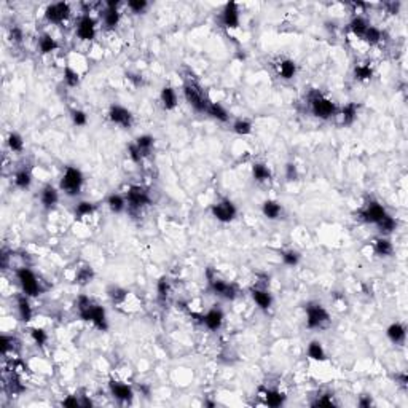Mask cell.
Wrapping results in <instances>:
<instances>
[{
  "label": "cell",
  "instance_id": "33",
  "mask_svg": "<svg viewBox=\"0 0 408 408\" xmlns=\"http://www.w3.org/2000/svg\"><path fill=\"white\" fill-rule=\"evenodd\" d=\"M31 183H32V174L27 169H21L16 172V176H15L16 187L21 188V190H26V188L31 187Z\"/></svg>",
  "mask_w": 408,
  "mask_h": 408
},
{
  "label": "cell",
  "instance_id": "38",
  "mask_svg": "<svg viewBox=\"0 0 408 408\" xmlns=\"http://www.w3.org/2000/svg\"><path fill=\"white\" fill-rule=\"evenodd\" d=\"M233 131L239 136H247L252 133V123L249 120H236L233 123Z\"/></svg>",
  "mask_w": 408,
  "mask_h": 408
},
{
  "label": "cell",
  "instance_id": "34",
  "mask_svg": "<svg viewBox=\"0 0 408 408\" xmlns=\"http://www.w3.org/2000/svg\"><path fill=\"white\" fill-rule=\"evenodd\" d=\"M308 355L313 360H325L327 354L324 351V346L320 341H311L308 346Z\"/></svg>",
  "mask_w": 408,
  "mask_h": 408
},
{
  "label": "cell",
  "instance_id": "59",
  "mask_svg": "<svg viewBox=\"0 0 408 408\" xmlns=\"http://www.w3.org/2000/svg\"><path fill=\"white\" fill-rule=\"evenodd\" d=\"M126 77H128L129 80H133V82H134L136 85H141V83H142V78H141L139 75H131V73H129V75H126Z\"/></svg>",
  "mask_w": 408,
  "mask_h": 408
},
{
  "label": "cell",
  "instance_id": "28",
  "mask_svg": "<svg viewBox=\"0 0 408 408\" xmlns=\"http://www.w3.org/2000/svg\"><path fill=\"white\" fill-rule=\"evenodd\" d=\"M394 252V247L392 243H390L389 239L386 238H380L375 241V254L380 255V257H390Z\"/></svg>",
  "mask_w": 408,
  "mask_h": 408
},
{
  "label": "cell",
  "instance_id": "40",
  "mask_svg": "<svg viewBox=\"0 0 408 408\" xmlns=\"http://www.w3.org/2000/svg\"><path fill=\"white\" fill-rule=\"evenodd\" d=\"M94 278V271H93V268L91 266H85V268H80L78 269V273H77V283L80 285H85V284H88L91 283V279Z\"/></svg>",
  "mask_w": 408,
  "mask_h": 408
},
{
  "label": "cell",
  "instance_id": "1",
  "mask_svg": "<svg viewBox=\"0 0 408 408\" xmlns=\"http://www.w3.org/2000/svg\"><path fill=\"white\" fill-rule=\"evenodd\" d=\"M75 304H77V309H78V316L83 320H89V322H93L96 329H99L101 332H106L108 329L106 309L102 308L101 304L93 303L86 295L78 297Z\"/></svg>",
  "mask_w": 408,
  "mask_h": 408
},
{
  "label": "cell",
  "instance_id": "54",
  "mask_svg": "<svg viewBox=\"0 0 408 408\" xmlns=\"http://www.w3.org/2000/svg\"><path fill=\"white\" fill-rule=\"evenodd\" d=\"M24 389H26V388L19 383L18 378H13V380L10 381V390H11L13 394H19V392H22Z\"/></svg>",
  "mask_w": 408,
  "mask_h": 408
},
{
  "label": "cell",
  "instance_id": "45",
  "mask_svg": "<svg viewBox=\"0 0 408 408\" xmlns=\"http://www.w3.org/2000/svg\"><path fill=\"white\" fill-rule=\"evenodd\" d=\"M64 82L71 86V88H73V86H78L80 83V75L78 73L73 71V69L71 67H66L64 69Z\"/></svg>",
  "mask_w": 408,
  "mask_h": 408
},
{
  "label": "cell",
  "instance_id": "20",
  "mask_svg": "<svg viewBox=\"0 0 408 408\" xmlns=\"http://www.w3.org/2000/svg\"><path fill=\"white\" fill-rule=\"evenodd\" d=\"M262 212L266 218H269V220H278V218L281 217V214H283V206H281L278 201L268 199L263 203Z\"/></svg>",
  "mask_w": 408,
  "mask_h": 408
},
{
  "label": "cell",
  "instance_id": "47",
  "mask_svg": "<svg viewBox=\"0 0 408 408\" xmlns=\"http://www.w3.org/2000/svg\"><path fill=\"white\" fill-rule=\"evenodd\" d=\"M147 7H148L147 0H129V2H128V8L133 11V13H136V15L143 13Z\"/></svg>",
  "mask_w": 408,
  "mask_h": 408
},
{
  "label": "cell",
  "instance_id": "24",
  "mask_svg": "<svg viewBox=\"0 0 408 408\" xmlns=\"http://www.w3.org/2000/svg\"><path fill=\"white\" fill-rule=\"evenodd\" d=\"M208 113L214 120H217V122H222V123H227L228 118H230L227 108L223 107L222 104H218V102H211L209 107H208Z\"/></svg>",
  "mask_w": 408,
  "mask_h": 408
},
{
  "label": "cell",
  "instance_id": "50",
  "mask_svg": "<svg viewBox=\"0 0 408 408\" xmlns=\"http://www.w3.org/2000/svg\"><path fill=\"white\" fill-rule=\"evenodd\" d=\"M285 177L289 182H295L298 179V169L294 163H289L285 166Z\"/></svg>",
  "mask_w": 408,
  "mask_h": 408
},
{
  "label": "cell",
  "instance_id": "27",
  "mask_svg": "<svg viewBox=\"0 0 408 408\" xmlns=\"http://www.w3.org/2000/svg\"><path fill=\"white\" fill-rule=\"evenodd\" d=\"M107 206L112 212H115V214H120V212H123L126 208V198H123L122 195H118V193H113L107 198Z\"/></svg>",
  "mask_w": 408,
  "mask_h": 408
},
{
  "label": "cell",
  "instance_id": "31",
  "mask_svg": "<svg viewBox=\"0 0 408 408\" xmlns=\"http://www.w3.org/2000/svg\"><path fill=\"white\" fill-rule=\"evenodd\" d=\"M357 108L359 107L355 106L354 102H351V104H348V106L343 107V110H341V123L344 126L354 123V120L357 118Z\"/></svg>",
  "mask_w": 408,
  "mask_h": 408
},
{
  "label": "cell",
  "instance_id": "42",
  "mask_svg": "<svg viewBox=\"0 0 408 408\" xmlns=\"http://www.w3.org/2000/svg\"><path fill=\"white\" fill-rule=\"evenodd\" d=\"M107 294L112 298V302H115V303H122V302L126 300V297H128V292H126L124 289H122V287H110V289L107 290Z\"/></svg>",
  "mask_w": 408,
  "mask_h": 408
},
{
  "label": "cell",
  "instance_id": "32",
  "mask_svg": "<svg viewBox=\"0 0 408 408\" xmlns=\"http://www.w3.org/2000/svg\"><path fill=\"white\" fill-rule=\"evenodd\" d=\"M265 402L269 407H281L285 402V395L276 389H266L265 390Z\"/></svg>",
  "mask_w": 408,
  "mask_h": 408
},
{
  "label": "cell",
  "instance_id": "5",
  "mask_svg": "<svg viewBox=\"0 0 408 408\" xmlns=\"http://www.w3.org/2000/svg\"><path fill=\"white\" fill-rule=\"evenodd\" d=\"M83 174L78 168H73V166H69V168L64 171V176L61 179V190H64L69 196H75V195L80 193L83 185Z\"/></svg>",
  "mask_w": 408,
  "mask_h": 408
},
{
  "label": "cell",
  "instance_id": "37",
  "mask_svg": "<svg viewBox=\"0 0 408 408\" xmlns=\"http://www.w3.org/2000/svg\"><path fill=\"white\" fill-rule=\"evenodd\" d=\"M104 22L107 29H115L120 22V13L117 8H106L104 13Z\"/></svg>",
  "mask_w": 408,
  "mask_h": 408
},
{
  "label": "cell",
  "instance_id": "60",
  "mask_svg": "<svg viewBox=\"0 0 408 408\" xmlns=\"http://www.w3.org/2000/svg\"><path fill=\"white\" fill-rule=\"evenodd\" d=\"M206 405H208V407H215V404H214V402H211V400H208V402H206Z\"/></svg>",
  "mask_w": 408,
  "mask_h": 408
},
{
  "label": "cell",
  "instance_id": "29",
  "mask_svg": "<svg viewBox=\"0 0 408 408\" xmlns=\"http://www.w3.org/2000/svg\"><path fill=\"white\" fill-rule=\"evenodd\" d=\"M136 145H137V148H139L141 150V153H142V157H145V155H148L152 152V148H153V145H155V139L152 136H148V134H143V136H139L136 139Z\"/></svg>",
  "mask_w": 408,
  "mask_h": 408
},
{
  "label": "cell",
  "instance_id": "13",
  "mask_svg": "<svg viewBox=\"0 0 408 408\" xmlns=\"http://www.w3.org/2000/svg\"><path fill=\"white\" fill-rule=\"evenodd\" d=\"M77 35L80 40H85V42H89V40L96 37V21L89 15H85L80 18L77 24Z\"/></svg>",
  "mask_w": 408,
  "mask_h": 408
},
{
  "label": "cell",
  "instance_id": "36",
  "mask_svg": "<svg viewBox=\"0 0 408 408\" xmlns=\"http://www.w3.org/2000/svg\"><path fill=\"white\" fill-rule=\"evenodd\" d=\"M354 77L359 82H367L373 77V69L369 64H359L354 69Z\"/></svg>",
  "mask_w": 408,
  "mask_h": 408
},
{
  "label": "cell",
  "instance_id": "8",
  "mask_svg": "<svg viewBox=\"0 0 408 408\" xmlns=\"http://www.w3.org/2000/svg\"><path fill=\"white\" fill-rule=\"evenodd\" d=\"M212 215H214L218 222H223V223H228L234 220V217H236V206H234L230 199H222L215 203L214 206L211 208Z\"/></svg>",
  "mask_w": 408,
  "mask_h": 408
},
{
  "label": "cell",
  "instance_id": "17",
  "mask_svg": "<svg viewBox=\"0 0 408 408\" xmlns=\"http://www.w3.org/2000/svg\"><path fill=\"white\" fill-rule=\"evenodd\" d=\"M252 300L257 303V306L263 309V311H268L269 308H271L273 304V297L269 294L268 290H263V289H252Z\"/></svg>",
  "mask_w": 408,
  "mask_h": 408
},
{
  "label": "cell",
  "instance_id": "23",
  "mask_svg": "<svg viewBox=\"0 0 408 408\" xmlns=\"http://www.w3.org/2000/svg\"><path fill=\"white\" fill-rule=\"evenodd\" d=\"M18 313H19L21 320H24V322H29V320L32 319V308H31V303H29V298L26 294L18 295Z\"/></svg>",
  "mask_w": 408,
  "mask_h": 408
},
{
  "label": "cell",
  "instance_id": "26",
  "mask_svg": "<svg viewBox=\"0 0 408 408\" xmlns=\"http://www.w3.org/2000/svg\"><path fill=\"white\" fill-rule=\"evenodd\" d=\"M297 73V64L292 59H283L279 62V75L284 80L294 78Z\"/></svg>",
  "mask_w": 408,
  "mask_h": 408
},
{
  "label": "cell",
  "instance_id": "25",
  "mask_svg": "<svg viewBox=\"0 0 408 408\" xmlns=\"http://www.w3.org/2000/svg\"><path fill=\"white\" fill-rule=\"evenodd\" d=\"M38 48L43 54H48L59 48V43H57L50 34H43V35L38 38Z\"/></svg>",
  "mask_w": 408,
  "mask_h": 408
},
{
  "label": "cell",
  "instance_id": "58",
  "mask_svg": "<svg viewBox=\"0 0 408 408\" xmlns=\"http://www.w3.org/2000/svg\"><path fill=\"white\" fill-rule=\"evenodd\" d=\"M370 405H373V400L370 399V395L369 397H362L359 400V407H370Z\"/></svg>",
  "mask_w": 408,
  "mask_h": 408
},
{
  "label": "cell",
  "instance_id": "55",
  "mask_svg": "<svg viewBox=\"0 0 408 408\" xmlns=\"http://www.w3.org/2000/svg\"><path fill=\"white\" fill-rule=\"evenodd\" d=\"M62 405L64 407H72V408H77V407H82V402H80L75 395H69L67 399L62 400Z\"/></svg>",
  "mask_w": 408,
  "mask_h": 408
},
{
  "label": "cell",
  "instance_id": "12",
  "mask_svg": "<svg viewBox=\"0 0 408 408\" xmlns=\"http://www.w3.org/2000/svg\"><path fill=\"white\" fill-rule=\"evenodd\" d=\"M386 214H388L386 209H384L380 203H376V201H372V203L367 204L365 208H364V211L360 212V218L364 222H367V223H375V225H376V223L380 222Z\"/></svg>",
  "mask_w": 408,
  "mask_h": 408
},
{
  "label": "cell",
  "instance_id": "49",
  "mask_svg": "<svg viewBox=\"0 0 408 408\" xmlns=\"http://www.w3.org/2000/svg\"><path fill=\"white\" fill-rule=\"evenodd\" d=\"M72 122L77 126H85L88 123V117L83 110H72Z\"/></svg>",
  "mask_w": 408,
  "mask_h": 408
},
{
  "label": "cell",
  "instance_id": "7",
  "mask_svg": "<svg viewBox=\"0 0 408 408\" xmlns=\"http://www.w3.org/2000/svg\"><path fill=\"white\" fill-rule=\"evenodd\" d=\"M126 204L131 211H141L143 206L150 204V196L145 188L139 185L129 187V190L126 192Z\"/></svg>",
  "mask_w": 408,
  "mask_h": 408
},
{
  "label": "cell",
  "instance_id": "18",
  "mask_svg": "<svg viewBox=\"0 0 408 408\" xmlns=\"http://www.w3.org/2000/svg\"><path fill=\"white\" fill-rule=\"evenodd\" d=\"M40 199H42V204L47 209H53L57 204V201H59V193H57L54 187L47 185L42 190V193H40Z\"/></svg>",
  "mask_w": 408,
  "mask_h": 408
},
{
  "label": "cell",
  "instance_id": "22",
  "mask_svg": "<svg viewBox=\"0 0 408 408\" xmlns=\"http://www.w3.org/2000/svg\"><path fill=\"white\" fill-rule=\"evenodd\" d=\"M369 27H370V24L367 22L365 18H362V16H354L353 21L349 22V29H351V32L355 37H360V38H364L367 29Z\"/></svg>",
  "mask_w": 408,
  "mask_h": 408
},
{
  "label": "cell",
  "instance_id": "39",
  "mask_svg": "<svg viewBox=\"0 0 408 408\" xmlns=\"http://www.w3.org/2000/svg\"><path fill=\"white\" fill-rule=\"evenodd\" d=\"M8 147L13 152L21 153L22 150H24V141H22V137L18 133H11L8 136Z\"/></svg>",
  "mask_w": 408,
  "mask_h": 408
},
{
  "label": "cell",
  "instance_id": "30",
  "mask_svg": "<svg viewBox=\"0 0 408 408\" xmlns=\"http://www.w3.org/2000/svg\"><path fill=\"white\" fill-rule=\"evenodd\" d=\"M252 176L257 182H266L271 179V172H269L268 166L263 163H255L252 166Z\"/></svg>",
  "mask_w": 408,
  "mask_h": 408
},
{
  "label": "cell",
  "instance_id": "11",
  "mask_svg": "<svg viewBox=\"0 0 408 408\" xmlns=\"http://www.w3.org/2000/svg\"><path fill=\"white\" fill-rule=\"evenodd\" d=\"M108 118H110L112 123L123 126V128H131L134 122L133 113H131L128 108L117 106V104L110 107V110H108Z\"/></svg>",
  "mask_w": 408,
  "mask_h": 408
},
{
  "label": "cell",
  "instance_id": "6",
  "mask_svg": "<svg viewBox=\"0 0 408 408\" xmlns=\"http://www.w3.org/2000/svg\"><path fill=\"white\" fill-rule=\"evenodd\" d=\"M16 278H18L22 290H24V294L27 297L40 295V292H42V289H40V283H38L37 276L29 268H19L18 271H16Z\"/></svg>",
  "mask_w": 408,
  "mask_h": 408
},
{
  "label": "cell",
  "instance_id": "43",
  "mask_svg": "<svg viewBox=\"0 0 408 408\" xmlns=\"http://www.w3.org/2000/svg\"><path fill=\"white\" fill-rule=\"evenodd\" d=\"M93 212H94V204L89 203V201H82V203H78L75 208V215H78V217L91 215Z\"/></svg>",
  "mask_w": 408,
  "mask_h": 408
},
{
  "label": "cell",
  "instance_id": "41",
  "mask_svg": "<svg viewBox=\"0 0 408 408\" xmlns=\"http://www.w3.org/2000/svg\"><path fill=\"white\" fill-rule=\"evenodd\" d=\"M381 31L380 29H376V27H373L370 26L369 29H367V32H365V35H364V40L369 45H376V43H380L381 42Z\"/></svg>",
  "mask_w": 408,
  "mask_h": 408
},
{
  "label": "cell",
  "instance_id": "48",
  "mask_svg": "<svg viewBox=\"0 0 408 408\" xmlns=\"http://www.w3.org/2000/svg\"><path fill=\"white\" fill-rule=\"evenodd\" d=\"M31 335L34 338V341H35L38 346H43L45 343H47L48 340V335H47V332H45L43 329H32L31 330Z\"/></svg>",
  "mask_w": 408,
  "mask_h": 408
},
{
  "label": "cell",
  "instance_id": "3",
  "mask_svg": "<svg viewBox=\"0 0 408 408\" xmlns=\"http://www.w3.org/2000/svg\"><path fill=\"white\" fill-rule=\"evenodd\" d=\"M183 96H185L187 102L196 112H199V113L208 112V107H209L211 102L208 101V97H206L204 91L201 89V86L198 83L188 82V83L183 85Z\"/></svg>",
  "mask_w": 408,
  "mask_h": 408
},
{
  "label": "cell",
  "instance_id": "21",
  "mask_svg": "<svg viewBox=\"0 0 408 408\" xmlns=\"http://www.w3.org/2000/svg\"><path fill=\"white\" fill-rule=\"evenodd\" d=\"M160 99H161V104H163V107L166 108V110H174L176 106H177V94L171 86H164V88L161 89Z\"/></svg>",
  "mask_w": 408,
  "mask_h": 408
},
{
  "label": "cell",
  "instance_id": "46",
  "mask_svg": "<svg viewBox=\"0 0 408 408\" xmlns=\"http://www.w3.org/2000/svg\"><path fill=\"white\" fill-rule=\"evenodd\" d=\"M281 255H283V262L289 266H295L300 262V254L297 250H285Z\"/></svg>",
  "mask_w": 408,
  "mask_h": 408
},
{
  "label": "cell",
  "instance_id": "10",
  "mask_svg": "<svg viewBox=\"0 0 408 408\" xmlns=\"http://www.w3.org/2000/svg\"><path fill=\"white\" fill-rule=\"evenodd\" d=\"M208 278H209L211 289L215 295L225 298V300H233V298L236 297L238 290H236V285L234 284H228V283H225V281L214 278V276L211 274V271H208Z\"/></svg>",
  "mask_w": 408,
  "mask_h": 408
},
{
  "label": "cell",
  "instance_id": "51",
  "mask_svg": "<svg viewBox=\"0 0 408 408\" xmlns=\"http://www.w3.org/2000/svg\"><path fill=\"white\" fill-rule=\"evenodd\" d=\"M13 338L11 337H7V335H3L2 338H0V351H2V354H7L8 353V349L13 348Z\"/></svg>",
  "mask_w": 408,
  "mask_h": 408
},
{
  "label": "cell",
  "instance_id": "56",
  "mask_svg": "<svg viewBox=\"0 0 408 408\" xmlns=\"http://www.w3.org/2000/svg\"><path fill=\"white\" fill-rule=\"evenodd\" d=\"M10 38L13 40V42H16V43L22 42V31H21L19 27H11V31H10Z\"/></svg>",
  "mask_w": 408,
  "mask_h": 408
},
{
  "label": "cell",
  "instance_id": "52",
  "mask_svg": "<svg viewBox=\"0 0 408 408\" xmlns=\"http://www.w3.org/2000/svg\"><path fill=\"white\" fill-rule=\"evenodd\" d=\"M128 153H129V158L133 160L134 163H141V160H142V153H141L139 148H137L136 143H131V145L128 147Z\"/></svg>",
  "mask_w": 408,
  "mask_h": 408
},
{
  "label": "cell",
  "instance_id": "4",
  "mask_svg": "<svg viewBox=\"0 0 408 408\" xmlns=\"http://www.w3.org/2000/svg\"><path fill=\"white\" fill-rule=\"evenodd\" d=\"M330 322V314L319 303H309L306 306V327L311 330L324 329Z\"/></svg>",
  "mask_w": 408,
  "mask_h": 408
},
{
  "label": "cell",
  "instance_id": "19",
  "mask_svg": "<svg viewBox=\"0 0 408 408\" xmlns=\"http://www.w3.org/2000/svg\"><path fill=\"white\" fill-rule=\"evenodd\" d=\"M388 338L394 344H404L405 343V337H407V330L405 327L399 324V322H394L388 327Z\"/></svg>",
  "mask_w": 408,
  "mask_h": 408
},
{
  "label": "cell",
  "instance_id": "2",
  "mask_svg": "<svg viewBox=\"0 0 408 408\" xmlns=\"http://www.w3.org/2000/svg\"><path fill=\"white\" fill-rule=\"evenodd\" d=\"M309 106H311V112L314 117H318L320 120H329L337 115V106L335 102L330 101L329 97H325L320 93H313L309 96Z\"/></svg>",
  "mask_w": 408,
  "mask_h": 408
},
{
  "label": "cell",
  "instance_id": "14",
  "mask_svg": "<svg viewBox=\"0 0 408 408\" xmlns=\"http://www.w3.org/2000/svg\"><path fill=\"white\" fill-rule=\"evenodd\" d=\"M222 22L225 27L236 29L239 26V10L236 2H228L222 11Z\"/></svg>",
  "mask_w": 408,
  "mask_h": 408
},
{
  "label": "cell",
  "instance_id": "9",
  "mask_svg": "<svg viewBox=\"0 0 408 408\" xmlns=\"http://www.w3.org/2000/svg\"><path fill=\"white\" fill-rule=\"evenodd\" d=\"M69 16H71V5L66 2L51 3L45 10V18H47L48 22H53V24H61Z\"/></svg>",
  "mask_w": 408,
  "mask_h": 408
},
{
  "label": "cell",
  "instance_id": "44",
  "mask_svg": "<svg viewBox=\"0 0 408 408\" xmlns=\"http://www.w3.org/2000/svg\"><path fill=\"white\" fill-rule=\"evenodd\" d=\"M157 292H158V298L160 302H164L166 298L169 297V281L166 278H161L157 284Z\"/></svg>",
  "mask_w": 408,
  "mask_h": 408
},
{
  "label": "cell",
  "instance_id": "16",
  "mask_svg": "<svg viewBox=\"0 0 408 408\" xmlns=\"http://www.w3.org/2000/svg\"><path fill=\"white\" fill-rule=\"evenodd\" d=\"M203 324L208 327L209 330H218L223 324V313L220 308H212L203 316Z\"/></svg>",
  "mask_w": 408,
  "mask_h": 408
},
{
  "label": "cell",
  "instance_id": "15",
  "mask_svg": "<svg viewBox=\"0 0 408 408\" xmlns=\"http://www.w3.org/2000/svg\"><path fill=\"white\" fill-rule=\"evenodd\" d=\"M108 388H110V392H112L113 397L117 400H120V402H131L134 397L133 388L128 386V384H124V383L110 381L108 383Z\"/></svg>",
  "mask_w": 408,
  "mask_h": 408
},
{
  "label": "cell",
  "instance_id": "35",
  "mask_svg": "<svg viewBox=\"0 0 408 408\" xmlns=\"http://www.w3.org/2000/svg\"><path fill=\"white\" fill-rule=\"evenodd\" d=\"M395 225H397V223H395L394 217H390L389 214H386L376 223L378 230H380V233H383V234H390L395 230Z\"/></svg>",
  "mask_w": 408,
  "mask_h": 408
},
{
  "label": "cell",
  "instance_id": "57",
  "mask_svg": "<svg viewBox=\"0 0 408 408\" xmlns=\"http://www.w3.org/2000/svg\"><path fill=\"white\" fill-rule=\"evenodd\" d=\"M395 378H397V380H399V384H400V386L405 389V388H407V383H408V376H407V373H400V375H397Z\"/></svg>",
  "mask_w": 408,
  "mask_h": 408
},
{
  "label": "cell",
  "instance_id": "53",
  "mask_svg": "<svg viewBox=\"0 0 408 408\" xmlns=\"http://www.w3.org/2000/svg\"><path fill=\"white\" fill-rule=\"evenodd\" d=\"M313 405L314 407L316 405H319V407H333V405H335V402H333L332 395L327 394V395H320V397H318V400H316Z\"/></svg>",
  "mask_w": 408,
  "mask_h": 408
}]
</instances>
